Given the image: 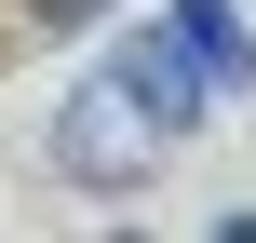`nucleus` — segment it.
<instances>
[{
	"label": "nucleus",
	"mask_w": 256,
	"mask_h": 243,
	"mask_svg": "<svg viewBox=\"0 0 256 243\" xmlns=\"http://www.w3.org/2000/svg\"><path fill=\"white\" fill-rule=\"evenodd\" d=\"M54 149H68V176H81V189H135V176L162 162V108H148V81H135V68H94V81L68 95Z\"/></svg>",
	"instance_id": "f257e3e1"
},
{
	"label": "nucleus",
	"mask_w": 256,
	"mask_h": 243,
	"mask_svg": "<svg viewBox=\"0 0 256 243\" xmlns=\"http://www.w3.org/2000/svg\"><path fill=\"white\" fill-rule=\"evenodd\" d=\"M162 41L202 68V95H243V81H256V41H243V14H230V0H176V14H162Z\"/></svg>",
	"instance_id": "f03ea898"
},
{
	"label": "nucleus",
	"mask_w": 256,
	"mask_h": 243,
	"mask_svg": "<svg viewBox=\"0 0 256 243\" xmlns=\"http://www.w3.org/2000/svg\"><path fill=\"white\" fill-rule=\"evenodd\" d=\"M27 14H40V27H54V41H68V27H94V14H108V0H27Z\"/></svg>",
	"instance_id": "7ed1b4c3"
}]
</instances>
